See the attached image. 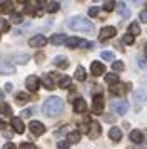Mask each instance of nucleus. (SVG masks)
Here are the masks:
<instances>
[{"label": "nucleus", "instance_id": "nucleus-37", "mask_svg": "<svg viewBox=\"0 0 147 149\" xmlns=\"http://www.w3.org/2000/svg\"><path fill=\"white\" fill-rule=\"evenodd\" d=\"M122 42L124 44H127V45H130V44H134V37L130 34H124V37H122Z\"/></svg>", "mask_w": 147, "mask_h": 149}, {"label": "nucleus", "instance_id": "nucleus-16", "mask_svg": "<svg viewBox=\"0 0 147 149\" xmlns=\"http://www.w3.org/2000/svg\"><path fill=\"white\" fill-rule=\"evenodd\" d=\"M109 137H110L112 141L119 142L120 139H122V131H120V127H110V131H109Z\"/></svg>", "mask_w": 147, "mask_h": 149}, {"label": "nucleus", "instance_id": "nucleus-30", "mask_svg": "<svg viewBox=\"0 0 147 149\" xmlns=\"http://www.w3.org/2000/svg\"><path fill=\"white\" fill-rule=\"evenodd\" d=\"M10 20H12L15 25H20V24L24 22V17H22V14H12L10 15Z\"/></svg>", "mask_w": 147, "mask_h": 149}, {"label": "nucleus", "instance_id": "nucleus-49", "mask_svg": "<svg viewBox=\"0 0 147 149\" xmlns=\"http://www.w3.org/2000/svg\"><path fill=\"white\" fill-rule=\"evenodd\" d=\"M137 61H139V65H140V67H146V62L142 61V59H140V57H139V59H137Z\"/></svg>", "mask_w": 147, "mask_h": 149}, {"label": "nucleus", "instance_id": "nucleus-46", "mask_svg": "<svg viewBox=\"0 0 147 149\" xmlns=\"http://www.w3.org/2000/svg\"><path fill=\"white\" fill-rule=\"evenodd\" d=\"M3 149H17V148H15V144H13V142H7L5 146H3Z\"/></svg>", "mask_w": 147, "mask_h": 149}, {"label": "nucleus", "instance_id": "nucleus-6", "mask_svg": "<svg viewBox=\"0 0 147 149\" xmlns=\"http://www.w3.org/2000/svg\"><path fill=\"white\" fill-rule=\"evenodd\" d=\"M117 34V30H115V27H104L102 30H100L99 34V40H109V39H112L114 35Z\"/></svg>", "mask_w": 147, "mask_h": 149}, {"label": "nucleus", "instance_id": "nucleus-18", "mask_svg": "<svg viewBox=\"0 0 147 149\" xmlns=\"http://www.w3.org/2000/svg\"><path fill=\"white\" fill-rule=\"evenodd\" d=\"M126 91H127V86H124V84H115V86L110 87V92L112 94H117V95L126 94Z\"/></svg>", "mask_w": 147, "mask_h": 149}, {"label": "nucleus", "instance_id": "nucleus-51", "mask_svg": "<svg viewBox=\"0 0 147 149\" xmlns=\"http://www.w3.org/2000/svg\"><path fill=\"white\" fill-rule=\"evenodd\" d=\"M0 101H3V91H0Z\"/></svg>", "mask_w": 147, "mask_h": 149}, {"label": "nucleus", "instance_id": "nucleus-13", "mask_svg": "<svg viewBox=\"0 0 147 149\" xmlns=\"http://www.w3.org/2000/svg\"><path fill=\"white\" fill-rule=\"evenodd\" d=\"M85 109H87V102L82 99V97H77L75 101H74V111L75 112H85Z\"/></svg>", "mask_w": 147, "mask_h": 149}, {"label": "nucleus", "instance_id": "nucleus-50", "mask_svg": "<svg viewBox=\"0 0 147 149\" xmlns=\"http://www.w3.org/2000/svg\"><path fill=\"white\" fill-rule=\"evenodd\" d=\"M105 121L110 122V121H114V117H112V116H105Z\"/></svg>", "mask_w": 147, "mask_h": 149}, {"label": "nucleus", "instance_id": "nucleus-41", "mask_svg": "<svg viewBox=\"0 0 147 149\" xmlns=\"http://www.w3.org/2000/svg\"><path fill=\"white\" fill-rule=\"evenodd\" d=\"M89 15H90V17L99 15V7H90V8H89Z\"/></svg>", "mask_w": 147, "mask_h": 149}, {"label": "nucleus", "instance_id": "nucleus-40", "mask_svg": "<svg viewBox=\"0 0 147 149\" xmlns=\"http://www.w3.org/2000/svg\"><path fill=\"white\" fill-rule=\"evenodd\" d=\"M80 45L84 49H92L94 47V42H89V40H80Z\"/></svg>", "mask_w": 147, "mask_h": 149}, {"label": "nucleus", "instance_id": "nucleus-42", "mask_svg": "<svg viewBox=\"0 0 147 149\" xmlns=\"http://www.w3.org/2000/svg\"><path fill=\"white\" fill-rule=\"evenodd\" d=\"M19 149H35V146H33V144H30V142H24V144H20Z\"/></svg>", "mask_w": 147, "mask_h": 149}, {"label": "nucleus", "instance_id": "nucleus-1", "mask_svg": "<svg viewBox=\"0 0 147 149\" xmlns=\"http://www.w3.org/2000/svg\"><path fill=\"white\" fill-rule=\"evenodd\" d=\"M42 111H44L49 117H55V116H59L60 112L64 111V101H62L60 97H49V99L44 102Z\"/></svg>", "mask_w": 147, "mask_h": 149}, {"label": "nucleus", "instance_id": "nucleus-22", "mask_svg": "<svg viewBox=\"0 0 147 149\" xmlns=\"http://www.w3.org/2000/svg\"><path fill=\"white\" fill-rule=\"evenodd\" d=\"M13 65L5 64V62H0V74H13Z\"/></svg>", "mask_w": 147, "mask_h": 149}, {"label": "nucleus", "instance_id": "nucleus-25", "mask_svg": "<svg viewBox=\"0 0 147 149\" xmlns=\"http://www.w3.org/2000/svg\"><path fill=\"white\" fill-rule=\"evenodd\" d=\"M65 45L69 49H75L77 45H80V39H77V37H70V39H67L65 40Z\"/></svg>", "mask_w": 147, "mask_h": 149}, {"label": "nucleus", "instance_id": "nucleus-21", "mask_svg": "<svg viewBox=\"0 0 147 149\" xmlns=\"http://www.w3.org/2000/svg\"><path fill=\"white\" fill-rule=\"evenodd\" d=\"M80 141V132L79 131H74V132H69V136H67V142L70 144H77V142Z\"/></svg>", "mask_w": 147, "mask_h": 149}, {"label": "nucleus", "instance_id": "nucleus-35", "mask_svg": "<svg viewBox=\"0 0 147 149\" xmlns=\"http://www.w3.org/2000/svg\"><path fill=\"white\" fill-rule=\"evenodd\" d=\"M119 12H120V15H122V17H126V19H127V17H130V12L126 8L124 3H119Z\"/></svg>", "mask_w": 147, "mask_h": 149}, {"label": "nucleus", "instance_id": "nucleus-10", "mask_svg": "<svg viewBox=\"0 0 147 149\" xmlns=\"http://www.w3.org/2000/svg\"><path fill=\"white\" fill-rule=\"evenodd\" d=\"M28 44H30V47H44V45L47 44V39L44 37V35L37 34V35H33L32 39L28 40Z\"/></svg>", "mask_w": 147, "mask_h": 149}, {"label": "nucleus", "instance_id": "nucleus-34", "mask_svg": "<svg viewBox=\"0 0 147 149\" xmlns=\"http://www.w3.org/2000/svg\"><path fill=\"white\" fill-rule=\"evenodd\" d=\"M100 57H102V59H104V61H112L114 62V54L112 52H109V50H104V52H102V54H100Z\"/></svg>", "mask_w": 147, "mask_h": 149}, {"label": "nucleus", "instance_id": "nucleus-9", "mask_svg": "<svg viewBox=\"0 0 147 149\" xmlns=\"http://www.w3.org/2000/svg\"><path fill=\"white\" fill-rule=\"evenodd\" d=\"M10 126H12V129L17 132V134H24V131H25V126H24V122H22L20 117H12Z\"/></svg>", "mask_w": 147, "mask_h": 149}, {"label": "nucleus", "instance_id": "nucleus-20", "mask_svg": "<svg viewBox=\"0 0 147 149\" xmlns=\"http://www.w3.org/2000/svg\"><path fill=\"white\" fill-rule=\"evenodd\" d=\"M75 79L80 82H84L87 79V72H85V69L82 67V65H79V67L75 69Z\"/></svg>", "mask_w": 147, "mask_h": 149}, {"label": "nucleus", "instance_id": "nucleus-15", "mask_svg": "<svg viewBox=\"0 0 147 149\" xmlns=\"http://www.w3.org/2000/svg\"><path fill=\"white\" fill-rule=\"evenodd\" d=\"M146 97H147V91L146 89H137L135 92H134V101L137 102V104H140V102H144L146 101Z\"/></svg>", "mask_w": 147, "mask_h": 149}, {"label": "nucleus", "instance_id": "nucleus-14", "mask_svg": "<svg viewBox=\"0 0 147 149\" xmlns=\"http://www.w3.org/2000/svg\"><path fill=\"white\" fill-rule=\"evenodd\" d=\"M52 62H53V65H55V67H59V69H67V67H69V61H67L65 55H57Z\"/></svg>", "mask_w": 147, "mask_h": 149}, {"label": "nucleus", "instance_id": "nucleus-3", "mask_svg": "<svg viewBox=\"0 0 147 149\" xmlns=\"http://www.w3.org/2000/svg\"><path fill=\"white\" fill-rule=\"evenodd\" d=\"M102 132V129H100V124L97 121H92L89 124V129H87V136L90 137V139H97Z\"/></svg>", "mask_w": 147, "mask_h": 149}, {"label": "nucleus", "instance_id": "nucleus-5", "mask_svg": "<svg viewBox=\"0 0 147 149\" xmlns=\"http://www.w3.org/2000/svg\"><path fill=\"white\" fill-rule=\"evenodd\" d=\"M112 109L119 116H124L127 111H129V104H127V101H114L112 102Z\"/></svg>", "mask_w": 147, "mask_h": 149}, {"label": "nucleus", "instance_id": "nucleus-23", "mask_svg": "<svg viewBox=\"0 0 147 149\" xmlns=\"http://www.w3.org/2000/svg\"><path fill=\"white\" fill-rule=\"evenodd\" d=\"M105 82L109 86H115V84H119V75L117 74H105Z\"/></svg>", "mask_w": 147, "mask_h": 149}, {"label": "nucleus", "instance_id": "nucleus-27", "mask_svg": "<svg viewBox=\"0 0 147 149\" xmlns=\"http://www.w3.org/2000/svg\"><path fill=\"white\" fill-rule=\"evenodd\" d=\"M13 61L19 62V64H27V62L30 61V57L27 54H17V55H13Z\"/></svg>", "mask_w": 147, "mask_h": 149}, {"label": "nucleus", "instance_id": "nucleus-8", "mask_svg": "<svg viewBox=\"0 0 147 149\" xmlns=\"http://www.w3.org/2000/svg\"><path fill=\"white\" fill-rule=\"evenodd\" d=\"M28 127H30V132L35 134V136H42L44 132H45V126H44L42 122H39V121H32Z\"/></svg>", "mask_w": 147, "mask_h": 149}, {"label": "nucleus", "instance_id": "nucleus-26", "mask_svg": "<svg viewBox=\"0 0 147 149\" xmlns=\"http://www.w3.org/2000/svg\"><path fill=\"white\" fill-rule=\"evenodd\" d=\"M15 99H17V102H19V104H25L27 101H30V95L25 94V92H17Z\"/></svg>", "mask_w": 147, "mask_h": 149}, {"label": "nucleus", "instance_id": "nucleus-44", "mask_svg": "<svg viewBox=\"0 0 147 149\" xmlns=\"http://www.w3.org/2000/svg\"><path fill=\"white\" fill-rule=\"evenodd\" d=\"M22 114L25 116V117H30V116L33 114V109L30 107V109H25V111H24V112H22Z\"/></svg>", "mask_w": 147, "mask_h": 149}, {"label": "nucleus", "instance_id": "nucleus-2", "mask_svg": "<svg viewBox=\"0 0 147 149\" xmlns=\"http://www.w3.org/2000/svg\"><path fill=\"white\" fill-rule=\"evenodd\" d=\"M69 27L72 30H77V32H94V24L89 19L82 17V15L72 17L69 20Z\"/></svg>", "mask_w": 147, "mask_h": 149}, {"label": "nucleus", "instance_id": "nucleus-24", "mask_svg": "<svg viewBox=\"0 0 147 149\" xmlns=\"http://www.w3.org/2000/svg\"><path fill=\"white\" fill-rule=\"evenodd\" d=\"M129 34L132 35V37H135V35L140 34V25L137 24V22H132V24L129 25Z\"/></svg>", "mask_w": 147, "mask_h": 149}, {"label": "nucleus", "instance_id": "nucleus-43", "mask_svg": "<svg viewBox=\"0 0 147 149\" xmlns=\"http://www.w3.org/2000/svg\"><path fill=\"white\" fill-rule=\"evenodd\" d=\"M139 19L142 22H147V10H142V12H140L139 14Z\"/></svg>", "mask_w": 147, "mask_h": 149}, {"label": "nucleus", "instance_id": "nucleus-7", "mask_svg": "<svg viewBox=\"0 0 147 149\" xmlns=\"http://www.w3.org/2000/svg\"><path fill=\"white\" fill-rule=\"evenodd\" d=\"M27 89L30 91V92H37L40 87V81H39V77H35V75H30V77H27Z\"/></svg>", "mask_w": 147, "mask_h": 149}, {"label": "nucleus", "instance_id": "nucleus-29", "mask_svg": "<svg viewBox=\"0 0 147 149\" xmlns=\"http://www.w3.org/2000/svg\"><path fill=\"white\" fill-rule=\"evenodd\" d=\"M59 8H60V3H59V2H50V3H49V7H47V12H50V14H55Z\"/></svg>", "mask_w": 147, "mask_h": 149}, {"label": "nucleus", "instance_id": "nucleus-39", "mask_svg": "<svg viewBox=\"0 0 147 149\" xmlns=\"http://www.w3.org/2000/svg\"><path fill=\"white\" fill-rule=\"evenodd\" d=\"M57 148L59 149H70V144H69L67 141H59L57 142Z\"/></svg>", "mask_w": 147, "mask_h": 149}, {"label": "nucleus", "instance_id": "nucleus-52", "mask_svg": "<svg viewBox=\"0 0 147 149\" xmlns=\"http://www.w3.org/2000/svg\"><path fill=\"white\" fill-rule=\"evenodd\" d=\"M146 57H147V47H146Z\"/></svg>", "mask_w": 147, "mask_h": 149}, {"label": "nucleus", "instance_id": "nucleus-53", "mask_svg": "<svg viewBox=\"0 0 147 149\" xmlns=\"http://www.w3.org/2000/svg\"><path fill=\"white\" fill-rule=\"evenodd\" d=\"M0 39H2V35H0Z\"/></svg>", "mask_w": 147, "mask_h": 149}, {"label": "nucleus", "instance_id": "nucleus-32", "mask_svg": "<svg viewBox=\"0 0 147 149\" xmlns=\"http://www.w3.org/2000/svg\"><path fill=\"white\" fill-rule=\"evenodd\" d=\"M0 114L10 116V114H12V107H10L8 104H2V106H0Z\"/></svg>", "mask_w": 147, "mask_h": 149}, {"label": "nucleus", "instance_id": "nucleus-45", "mask_svg": "<svg viewBox=\"0 0 147 149\" xmlns=\"http://www.w3.org/2000/svg\"><path fill=\"white\" fill-rule=\"evenodd\" d=\"M130 149H147V142H140L139 146H135V148H130Z\"/></svg>", "mask_w": 147, "mask_h": 149}, {"label": "nucleus", "instance_id": "nucleus-19", "mask_svg": "<svg viewBox=\"0 0 147 149\" xmlns=\"http://www.w3.org/2000/svg\"><path fill=\"white\" fill-rule=\"evenodd\" d=\"M65 40H67L65 34H55V35H52V39H50V42H52L53 45H62Z\"/></svg>", "mask_w": 147, "mask_h": 149}, {"label": "nucleus", "instance_id": "nucleus-36", "mask_svg": "<svg viewBox=\"0 0 147 149\" xmlns=\"http://www.w3.org/2000/svg\"><path fill=\"white\" fill-rule=\"evenodd\" d=\"M8 29H10V24H8V20L0 19V30H2V32H7Z\"/></svg>", "mask_w": 147, "mask_h": 149}, {"label": "nucleus", "instance_id": "nucleus-28", "mask_svg": "<svg viewBox=\"0 0 147 149\" xmlns=\"http://www.w3.org/2000/svg\"><path fill=\"white\" fill-rule=\"evenodd\" d=\"M59 87H62V89H69L70 87V77L64 75V77L59 81Z\"/></svg>", "mask_w": 147, "mask_h": 149}, {"label": "nucleus", "instance_id": "nucleus-38", "mask_svg": "<svg viewBox=\"0 0 147 149\" xmlns=\"http://www.w3.org/2000/svg\"><path fill=\"white\" fill-rule=\"evenodd\" d=\"M114 8H115V2H105L104 3V10H107V12H112Z\"/></svg>", "mask_w": 147, "mask_h": 149}, {"label": "nucleus", "instance_id": "nucleus-12", "mask_svg": "<svg viewBox=\"0 0 147 149\" xmlns=\"http://www.w3.org/2000/svg\"><path fill=\"white\" fill-rule=\"evenodd\" d=\"M129 139L134 144H140V142H144V134H142V131H139V129H134V131H130V134H129Z\"/></svg>", "mask_w": 147, "mask_h": 149}, {"label": "nucleus", "instance_id": "nucleus-17", "mask_svg": "<svg viewBox=\"0 0 147 149\" xmlns=\"http://www.w3.org/2000/svg\"><path fill=\"white\" fill-rule=\"evenodd\" d=\"M42 84H44V86H45V89H49V91L55 89V84H53L52 74H45V75H44V77H42Z\"/></svg>", "mask_w": 147, "mask_h": 149}, {"label": "nucleus", "instance_id": "nucleus-4", "mask_svg": "<svg viewBox=\"0 0 147 149\" xmlns=\"http://www.w3.org/2000/svg\"><path fill=\"white\" fill-rule=\"evenodd\" d=\"M92 111L95 112V114H102V112H104V95L102 94H97L95 97H94Z\"/></svg>", "mask_w": 147, "mask_h": 149}, {"label": "nucleus", "instance_id": "nucleus-47", "mask_svg": "<svg viewBox=\"0 0 147 149\" xmlns=\"http://www.w3.org/2000/svg\"><path fill=\"white\" fill-rule=\"evenodd\" d=\"M5 121H3V119H2V117H0V131H3V129H5Z\"/></svg>", "mask_w": 147, "mask_h": 149}, {"label": "nucleus", "instance_id": "nucleus-33", "mask_svg": "<svg viewBox=\"0 0 147 149\" xmlns=\"http://www.w3.org/2000/svg\"><path fill=\"white\" fill-rule=\"evenodd\" d=\"M10 10H12V3H10V2H3V3H0V12L7 14V12H10Z\"/></svg>", "mask_w": 147, "mask_h": 149}, {"label": "nucleus", "instance_id": "nucleus-48", "mask_svg": "<svg viewBox=\"0 0 147 149\" xmlns=\"http://www.w3.org/2000/svg\"><path fill=\"white\" fill-rule=\"evenodd\" d=\"M5 92H12V84H5Z\"/></svg>", "mask_w": 147, "mask_h": 149}, {"label": "nucleus", "instance_id": "nucleus-11", "mask_svg": "<svg viewBox=\"0 0 147 149\" xmlns=\"http://www.w3.org/2000/svg\"><path fill=\"white\" fill-rule=\"evenodd\" d=\"M90 72H92L95 77H99V75H102V74H105V67H104V64L102 62H92L90 64Z\"/></svg>", "mask_w": 147, "mask_h": 149}, {"label": "nucleus", "instance_id": "nucleus-31", "mask_svg": "<svg viewBox=\"0 0 147 149\" xmlns=\"http://www.w3.org/2000/svg\"><path fill=\"white\" fill-rule=\"evenodd\" d=\"M112 70H114V72H120V70H124V62L114 61L112 62Z\"/></svg>", "mask_w": 147, "mask_h": 149}]
</instances>
